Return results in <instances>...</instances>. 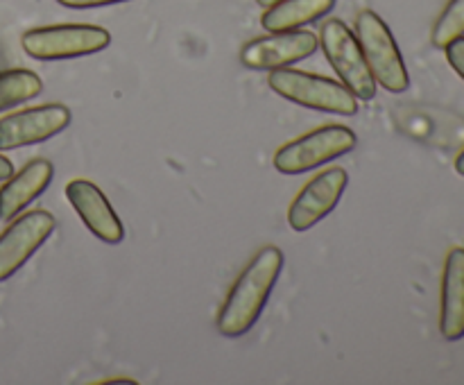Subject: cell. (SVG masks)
<instances>
[{"label":"cell","mask_w":464,"mask_h":385,"mask_svg":"<svg viewBox=\"0 0 464 385\" xmlns=\"http://www.w3.org/2000/svg\"><path fill=\"white\" fill-rule=\"evenodd\" d=\"M284 267V252L275 245L258 249L256 256L245 265L236 284L231 285L225 303L216 317V326L225 338H240L261 317L276 279Z\"/></svg>","instance_id":"obj_1"},{"label":"cell","mask_w":464,"mask_h":385,"mask_svg":"<svg viewBox=\"0 0 464 385\" xmlns=\"http://www.w3.org/2000/svg\"><path fill=\"white\" fill-rule=\"evenodd\" d=\"M267 84L276 95L299 104V107L335 113V116H356L358 113L356 95L331 77L297 71V68H276L267 77Z\"/></svg>","instance_id":"obj_2"},{"label":"cell","mask_w":464,"mask_h":385,"mask_svg":"<svg viewBox=\"0 0 464 385\" xmlns=\"http://www.w3.org/2000/svg\"><path fill=\"white\" fill-rule=\"evenodd\" d=\"M356 39L376 84L388 89L390 93H403L411 86V75H408L401 50L383 18L372 9L358 12Z\"/></svg>","instance_id":"obj_3"},{"label":"cell","mask_w":464,"mask_h":385,"mask_svg":"<svg viewBox=\"0 0 464 385\" xmlns=\"http://www.w3.org/2000/svg\"><path fill=\"white\" fill-rule=\"evenodd\" d=\"M111 43L109 30L84 23H66V25H45L27 30L21 36V45L32 59L39 62H59L95 54Z\"/></svg>","instance_id":"obj_4"},{"label":"cell","mask_w":464,"mask_h":385,"mask_svg":"<svg viewBox=\"0 0 464 385\" xmlns=\"http://www.w3.org/2000/svg\"><path fill=\"white\" fill-rule=\"evenodd\" d=\"M356 143V134L349 127L324 125L281 145L272 161L281 175H304V172L320 168L322 163H329L352 152Z\"/></svg>","instance_id":"obj_5"},{"label":"cell","mask_w":464,"mask_h":385,"mask_svg":"<svg viewBox=\"0 0 464 385\" xmlns=\"http://www.w3.org/2000/svg\"><path fill=\"white\" fill-rule=\"evenodd\" d=\"M322 50H324L326 59L338 72L340 82L356 95L358 100H372L376 95V80L372 77L370 68H367L365 57H362L361 43H358L356 34L347 27V23L340 18H329L322 25L320 39Z\"/></svg>","instance_id":"obj_6"},{"label":"cell","mask_w":464,"mask_h":385,"mask_svg":"<svg viewBox=\"0 0 464 385\" xmlns=\"http://www.w3.org/2000/svg\"><path fill=\"white\" fill-rule=\"evenodd\" d=\"M71 109L62 102L21 109L0 118V152L44 143L71 125Z\"/></svg>","instance_id":"obj_7"},{"label":"cell","mask_w":464,"mask_h":385,"mask_svg":"<svg viewBox=\"0 0 464 385\" xmlns=\"http://www.w3.org/2000/svg\"><path fill=\"white\" fill-rule=\"evenodd\" d=\"M54 222L53 213L44 208L23 213L0 234V284L21 270L36 254V249L53 236Z\"/></svg>","instance_id":"obj_8"},{"label":"cell","mask_w":464,"mask_h":385,"mask_svg":"<svg viewBox=\"0 0 464 385\" xmlns=\"http://www.w3.org/2000/svg\"><path fill=\"white\" fill-rule=\"evenodd\" d=\"M317 48L320 41L308 30L270 32L245 43L240 50V62L254 71H276L311 57Z\"/></svg>","instance_id":"obj_9"},{"label":"cell","mask_w":464,"mask_h":385,"mask_svg":"<svg viewBox=\"0 0 464 385\" xmlns=\"http://www.w3.org/2000/svg\"><path fill=\"white\" fill-rule=\"evenodd\" d=\"M349 184V175L344 168H329L313 177L297 193L288 208V225L293 231H308L317 222L324 220L343 197Z\"/></svg>","instance_id":"obj_10"},{"label":"cell","mask_w":464,"mask_h":385,"mask_svg":"<svg viewBox=\"0 0 464 385\" xmlns=\"http://www.w3.org/2000/svg\"><path fill=\"white\" fill-rule=\"evenodd\" d=\"M66 199L80 220L84 222L86 229L100 238L102 243L118 245L125 238V226H122L121 217L116 216L109 199L104 197L102 190L86 179H72L66 184Z\"/></svg>","instance_id":"obj_11"},{"label":"cell","mask_w":464,"mask_h":385,"mask_svg":"<svg viewBox=\"0 0 464 385\" xmlns=\"http://www.w3.org/2000/svg\"><path fill=\"white\" fill-rule=\"evenodd\" d=\"M54 177V166L48 159H34L25 163L16 175L9 177L0 188V217L12 220L32 199L39 197Z\"/></svg>","instance_id":"obj_12"},{"label":"cell","mask_w":464,"mask_h":385,"mask_svg":"<svg viewBox=\"0 0 464 385\" xmlns=\"http://www.w3.org/2000/svg\"><path fill=\"white\" fill-rule=\"evenodd\" d=\"M440 331L451 342L464 338V247H453L444 263Z\"/></svg>","instance_id":"obj_13"},{"label":"cell","mask_w":464,"mask_h":385,"mask_svg":"<svg viewBox=\"0 0 464 385\" xmlns=\"http://www.w3.org/2000/svg\"><path fill=\"white\" fill-rule=\"evenodd\" d=\"M335 7V0H279L266 9L261 25L267 32L299 30L308 23L317 21Z\"/></svg>","instance_id":"obj_14"},{"label":"cell","mask_w":464,"mask_h":385,"mask_svg":"<svg viewBox=\"0 0 464 385\" xmlns=\"http://www.w3.org/2000/svg\"><path fill=\"white\" fill-rule=\"evenodd\" d=\"M44 91V82L27 68L0 71V111L36 98Z\"/></svg>","instance_id":"obj_15"},{"label":"cell","mask_w":464,"mask_h":385,"mask_svg":"<svg viewBox=\"0 0 464 385\" xmlns=\"http://www.w3.org/2000/svg\"><path fill=\"white\" fill-rule=\"evenodd\" d=\"M464 36V0H451L440 14L435 21L433 32H430V41L435 48H447L451 41Z\"/></svg>","instance_id":"obj_16"},{"label":"cell","mask_w":464,"mask_h":385,"mask_svg":"<svg viewBox=\"0 0 464 385\" xmlns=\"http://www.w3.org/2000/svg\"><path fill=\"white\" fill-rule=\"evenodd\" d=\"M444 50H447V59L451 63V68L464 80V36L451 41Z\"/></svg>","instance_id":"obj_17"},{"label":"cell","mask_w":464,"mask_h":385,"mask_svg":"<svg viewBox=\"0 0 464 385\" xmlns=\"http://www.w3.org/2000/svg\"><path fill=\"white\" fill-rule=\"evenodd\" d=\"M57 3L68 9H93V7H104V5L127 3V0H57Z\"/></svg>","instance_id":"obj_18"},{"label":"cell","mask_w":464,"mask_h":385,"mask_svg":"<svg viewBox=\"0 0 464 385\" xmlns=\"http://www.w3.org/2000/svg\"><path fill=\"white\" fill-rule=\"evenodd\" d=\"M12 175H14L12 161H9L7 157H3V154H0V181L9 179V177H12Z\"/></svg>","instance_id":"obj_19"},{"label":"cell","mask_w":464,"mask_h":385,"mask_svg":"<svg viewBox=\"0 0 464 385\" xmlns=\"http://www.w3.org/2000/svg\"><path fill=\"white\" fill-rule=\"evenodd\" d=\"M100 383H130V385H134L136 380L134 379H121V376H118V379H104V380H100Z\"/></svg>","instance_id":"obj_20"},{"label":"cell","mask_w":464,"mask_h":385,"mask_svg":"<svg viewBox=\"0 0 464 385\" xmlns=\"http://www.w3.org/2000/svg\"><path fill=\"white\" fill-rule=\"evenodd\" d=\"M456 170H458V175L464 177V149L458 154V159H456Z\"/></svg>","instance_id":"obj_21"},{"label":"cell","mask_w":464,"mask_h":385,"mask_svg":"<svg viewBox=\"0 0 464 385\" xmlns=\"http://www.w3.org/2000/svg\"><path fill=\"white\" fill-rule=\"evenodd\" d=\"M256 3L261 5L263 9H267V7H272V5H276V3H279V0H256Z\"/></svg>","instance_id":"obj_22"}]
</instances>
